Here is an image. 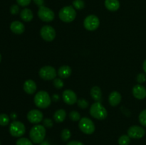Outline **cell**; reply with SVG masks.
I'll return each mask as SVG.
<instances>
[{"instance_id":"6da1fadb","label":"cell","mask_w":146,"mask_h":145,"mask_svg":"<svg viewBox=\"0 0 146 145\" xmlns=\"http://www.w3.org/2000/svg\"><path fill=\"white\" fill-rule=\"evenodd\" d=\"M29 136L33 143H41L44 140L46 136L45 127L41 125H36L34 126L30 130Z\"/></svg>"},{"instance_id":"7a4b0ae2","label":"cell","mask_w":146,"mask_h":145,"mask_svg":"<svg viewBox=\"0 0 146 145\" xmlns=\"http://www.w3.org/2000/svg\"><path fill=\"white\" fill-rule=\"evenodd\" d=\"M34 103L36 106L41 109H45L51 105V98L47 92L44 90L39 91L34 96Z\"/></svg>"},{"instance_id":"3957f363","label":"cell","mask_w":146,"mask_h":145,"mask_svg":"<svg viewBox=\"0 0 146 145\" xmlns=\"http://www.w3.org/2000/svg\"><path fill=\"white\" fill-rule=\"evenodd\" d=\"M90 115L96 119L103 120L107 117L108 112L101 102H96L91 105L90 108Z\"/></svg>"},{"instance_id":"277c9868","label":"cell","mask_w":146,"mask_h":145,"mask_svg":"<svg viewBox=\"0 0 146 145\" xmlns=\"http://www.w3.org/2000/svg\"><path fill=\"white\" fill-rule=\"evenodd\" d=\"M60 19L66 23H70L76 17V11L72 6H66L61 9L58 13Z\"/></svg>"},{"instance_id":"5b68a950","label":"cell","mask_w":146,"mask_h":145,"mask_svg":"<svg viewBox=\"0 0 146 145\" xmlns=\"http://www.w3.org/2000/svg\"><path fill=\"white\" fill-rule=\"evenodd\" d=\"M79 129L86 134H91L95 132L96 127L94 122L88 117L81 118L78 124Z\"/></svg>"},{"instance_id":"8992f818","label":"cell","mask_w":146,"mask_h":145,"mask_svg":"<svg viewBox=\"0 0 146 145\" xmlns=\"http://www.w3.org/2000/svg\"><path fill=\"white\" fill-rule=\"evenodd\" d=\"M9 132L14 137H21L25 134L26 127L22 122L19 121H14L9 126Z\"/></svg>"},{"instance_id":"52a82bcc","label":"cell","mask_w":146,"mask_h":145,"mask_svg":"<svg viewBox=\"0 0 146 145\" xmlns=\"http://www.w3.org/2000/svg\"><path fill=\"white\" fill-rule=\"evenodd\" d=\"M38 75L41 79L45 80H54L56 77V71L54 67L46 65L39 70Z\"/></svg>"},{"instance_id":"ba28073f","label":"cell","mask_w":146,"mask_h":145,"mask_svg":"<svg viewBox=\"0 0 146 145\" xmlns=\"http://www.w3.org/2000/svg\"><path fill=\"white\" fill-rule=\"evenodd\" d=\"M38 16L44 22H51L55 18V14L51 9L42 6L38 9Z\"/></svg>"},{"instance_id":"9c48e42d","label":"cell","mask_w":146,"mask_h":145,"mask_svg":"<svg viewBox=\"0 0 146 145\" xmlns=\"http://www.w3.org/2000/svg\"><path fill=\"white\" fill-rule=\"evenodd\" d=\"M100 25L99 18L96 15L91 14L86 17L84 21V26L88 31H95Z\"/></svg>"},{"instance_id":"30bf717a","label":"cell","mask_w":146,"mask_h":145,"mask_svg":"<svg viewBox=\"0 0 146 145\" xmlns=\"http://www.w3.org/2000/svg\"><path fill=\"white\" fill-rule=\"evenodd\" d=\"M41 38L46 41H52L56 38V31L52 26L46 25L42 26L40 31Z\"/></svg>"},{"instance_id":"8fae6325","label":"cell","mask_w":146,"mask_h":145,"mask_svg":"<svg viewBox=\"0 0 146 145\" xmlns=\"http://www.w3.org/2000/svg\"><path fill=\"white\" fill-rule=\"evenodd\" d=\"M145 134V130L142 127L134 125L128 129V135L133 139H141L143 137Z\"/></svg>"},{"instance_id":"7c38bea8","label":"cell","mask_w":146,"mask_h":145,"mask_svg":"<svg viewBox=\"0 0 146 145\" xmlns=\"http://www.w3.org/2000/svg\"><path fill=\"white\" fill-rule=\"evenodd\" d=\"M44 115L38 109H32L27 114V119L32 124H38L43 120Z\"/></svg>"},{"instance_id":"4fadbf2b","label":"cell","mask_w":146,"mask_h":145,"mask_svg":"<svg viewBox=\"0 0 146 145\" xmlns=\"http://www.w3.org/2000/svg\"><path fill=\"white\" fill-rule=\"evenodd\" d=\"M63 100L67 105H74V103L77 102L78 99H77V95L75 92L71 90H65L63 92L62 94Z\"/></svg>"},{"instance_id":"5bb4252c","label":"cell","mask_w":146,"mask_h":145,"mask_svg":"<svg viewBox=\"0 0 146 145\" xmlns=\"http://www.w3.org/2000/svg\"><path fill=\"white\" fill-rule=\"evenodd\" d=\"M133 95L136 99L143 100L146 98V89L141 84L135 85L133 88Z\"/></svg>"},{"instance_id":"9a60e30c","label":"cell","mask_w":146,"mask_h":145,"mask_svg":"<svg viewBox=\"0 0 146 145\" xmlns=\"http://www.w3.org/2000/svg\"><path fill=\"white\" fill-rule=\"evenodd\" d=\"M10 29L14 34H21L24 33L25 30L24 25L19 21H14L10 25Z\"/></svg>"},{"instance_id":"2e32d148","label":"cell","mask_w":146,"mask_h":145,"mask_svg":"<svg viewBox=\"0 0 146 145\" xmlns=\"http://www.w3.org/2000/svg\"><path fill=\"white\" fill-rule=\"evenodd\" d=\"M121 101V95L117 91H113L108 97V102L113 107H115L120 104Z\"/></svg>"},{"instance_id":"e0dca14e","label":"cell","mask_w":146,"mask_h":145,"mask_svg":"<svg viewBox=\"0 0 146 145\" xmlns=\"http://www.w3.org/2000/svg\"><path fill=\"white\" fill-rule=\"evenodd\" d=\"M24 90L27 94L32 95L36 90V84L32 80H27L24 83Z\"/></svg>"},{"instance_id":"ac0fdd59","label":"cell","mask_w":146,"mask_h":145,"mask_svg":"<svg viewBox=\"0 0 146 145\" xmlns=\"http://www.w3.org/2000/svg\"><path fill=\"white\" fill-rule=\"evenodd\" d=\"M71 68L68 65H62L58 69V75L62 79H66L71 75Z\"/></svg>"},{"instance_id":"d6986e66","label":"cell","mask_w":146,"mask_h":145,"mask_svg":"<svg viewBox=\"0 0 146 145\" xmlns=\"http://www.w3.org/2000/svg\"><path fill=\"white\" fill-rule=\"evenodd\" d=\"M105 7L111 11H115L119 9L120 2L118 0H106Z\"/></svg>"},{"instance_id":"ffe728a7","label":"cell","mask_w":146,"mask_h":145,"mask_svg":"<svg viewBox=\"0 0 146 145\" xmlns=\"http://www.w3.org/2000/svg\"><path fill=\"white\" fill-rule=\"evenodd\" d=\"M20 17H21V18L24 21L29 22L34 18V15H33V12L31 11V9L25 8L20 13Z\"/></svg>"},{"instance_id":"44dd1931","label":"cell","mask_w":146,"mask_h":145,"mask_svg":"<svg viewBox=\"0 0 146 145\" xmlns=\"http://www.w3.org/2000/svg\"><path fill=\"white\" fill-rule=\"evenodd\" d=\"M91 95L96 102H101L102 99V92L99 87L94 86L91 90Z\"/></svg>"},{"instance_id":"7402d4cb","label":"cell","mask_w":146,"mask_h":145,"mask_svg":"<svg viewBox=\"0 0 146 145\" xmlns=\"http://www.w3.org/2000/svg\"><path fill=\"white\" fill-rule=\"evenodd\" d=\"M66 117V112L63 109L56 110L54 115V119L57 123H61V122H64Z\"/></svg>"},{"instance_id":"603a6c76","label":"cell","mask_w":146,"mask_h":145,"mask_svg":"<svg viewBox=\"0 0 146 145\" xmlns=\"http://www.w3.org/2000/svg\"><path fill=\"white\" fill-rule=\"evenodd\" d=\"M131 143V137L128 135H122L118 139L119 145H129Z\"/></svg>"},{"instance_id":"cb8c5ba5","label":"cell","mask_w":146,"mask_h":145,"mask_svg":"<svg viewBox=\"0 0 146 145\" xmlns=\"http://www.w3.org/2000/svg\"><path fill=\"white\" fill-rule=\"evenodd\" d=\"M71 132H70L69 129H63V131L61 132V139H62V140L64 141V142H66V141H68V139L71 138Z\"/></svg>"},{"instance_id":"d4e9b609","label":"cell","mask_w":146,"mask_h":145,"mask_svg":"<svg viewBox=\"0 0 146 145\" xmlns=\"http://www.w3.org/2000/svg\"><path fill=\"white\" fill-rule=\"evenodd\" d=\"M73 6L78 10H81L85 7V2L84 0H74L73 1Z\"/></svg>"},{"instance_id":"484cf974","label":"cell","mask_w":146,"mask_h":145,"mask_svg":"<svg viewBox=\"0 0 146 145\" xmlns=\"http://www.w3.org/2000/svg\"><path fill=\"white\" fill-rule=\"evenodd\" d=\"M16 145H33V142L31 140L25 137H22L19 139L17 141Z\"/></svg>"},{"instance_id":"4316f807","label":"cell","mask_w":146,"mask_h":145,"mask_svg":"<svg viewBox=\"0 0 146 145\" xmlns=\"http://www.w3.org/2000/svg\"><path fill=\"white\" fill-rule=\"evenodd\" d=\"M9 123V117L6 114H0V125L6 126Z\"/></svg>"},{"instance_id":"83f0119b","label":"cell","mask_w":146,"mask_h":145,"mask_svg":"<svg viewBox=\"0 0 146 145\" xmlns=\"http://www.w3.org/2000/svg\"><path fill=\"white\" fill-rule=\"evenodd\" d=\"M69 117L72 121L76 122V121L81 119V115H80L79 112H77V111H71L69 113Z\"/></svg>"},{"instance_id":"f1b7e54d","label":"cell","mask_w":146,"mask_h":145,"mask_svg":"<svg viewBox=\"0 0 146 145\" xmlns=\"http://www.w3.org/2000/svg\"><path fill=\"white\" fill-rule=\"evenodd\" d=\"M138 119H139L140 123L143 127H146V109H144L140 113Z\"/></svg>"},{"instance_id":"f546056e","label":"cell","mask_w":146,"mask_h":145,"mask_svg":"<svg viewBox=\"0 0 146 145\" xmlns=\"http://www.w3.org/2000/svg\"><path fill=\"white\" fill-rule=\"evenodd\" d=\"M77 104H78V106L81 109H85L87 108L89 105V103L87 100H86L85 99H79L77 101Z\"/></svg>"},{"instance_id":"4dcf8cb0","label":"cell","mask_w":146,"mask_h":145,"mask_svg":"<svg viewBox=\"0 0 146 145\" xmlns=\"http://www.w3.org/2000/svg\"><path fill=\"white\" fill-rule=\"evenodd\" d=\"M54 86L55 87L56 89H61L64 87V82L62 81V80L60 79V78H55L54 80Z\"/></svg>"},{"instance_id":"1f68e13d","label":"cell","mask_w":146,"mask_h":145,"mask_svg":"<svg viewBox=\"0 0 146 145\" xmlns=\"http://www.w3.org/2000/svg\"><path fill=\"white\" fill-rule=\"evenodd\" d=\"M136 80L138 83L142 84L146 80V75L144 73H139L136 77Z\"/></svg>"},{"instance_id":"d6a6232c","label":"cell","mask_w":146,"mask_h":145,"mask_svg":"<svg viewBox=\"0 0 146 145\" xmlns=\"http://www.w3.org/2000/svg\"><path fill=\"white\" fill-rule=\"evenodd\" d=\"M17 4L21 7H27V6L29 5L31 0H17Z\"/></svg>"},{"instance_id":"836d02e7","label":"cell","mask_w":146,"mask_h":145,"mask_svg":"<svg viewBox=\"0 0 146 145\" xmlns=\"http://www.w3.org/2000/svg\"><path fill=\"white\" fill-rule=\"evenodd\" d=\"M53 125H54V123H53V121L51 119L46 118L44 120V126L46 127L51 128L52 127Z\"/></svg>"},{"instance_id":"e575fe53","label":"cell","mask_w":146,"mask_h":145,"mask_svg":"<svg viewBox=\"0 0 146 145\" xmlns=\"http://www.w3.org/2000/svg\"><path fill=\"white\" fill-rule=\"evenodd\" d=\"M10 12H11V14H17L19 12V7L18 5H12L11 7V9H10Z\"/></svg>"},{"instance_id":"d590c367","label":"cell","mask_w":146,"mask_h":145,"mask_svg":"<svg viewBox=\"0 0 146 145\" xmlns=\"http://www.w3.org/2000/svg\"><path fill=\"white\" fill-rule=\"evenodd\" d=\"M66 145H84V144L81 142H79V141L73 140V141H70L69 142H68V144H67Z\"/></svg>"},{"instance_id":"8d00e7d4","label":"cell","mask_w":146,"mask_h":145,"mask_svg":"<svg viewBox=\"0 0 146 145\" xmlns=\"http://www.w3.org/2000/svg\"><path fill=\"white\" fill-rule=\"evenodd\" d=\"M34 2L36 4L38 7H42L44 3V0H33Z\"/></svg>"},{"instance_id":"74e56055","label":"cell","mask_w":146,"mask_h":145,"mask_svg":"<svg viewBox=\"0 0 146 145\" xmlns=\"http://www.w3.org/2000/svg\"><path fill=\"white\" fill-rule=\"evenodd\" d=\"M60 98H59V95H57V94H54V95H53L52 96V100L53 101H55V102H57V101L59 100Z\"/></svg>"},{"instance_id":"f35d334b","label":"cell","mask_w":146,"mask_h":145,"mask_svg":"<svg viewBox=\"0 0 146 145\" xmlns=\"http://www.w3.org/2000/svg\"><path fill=\"white\" fill-rule=\"evenodd\" d=\"M40 145H51V144H50V143L48 142V141L44 140L41 143H40Z\"/></svg>"},{"instance_id":"ab89813d","label":"cell","mask_w":146,"mask_h":145,"mask_svg":"<svg viewBox=\"0 0 146 145\" xmlns=\"http://www.w3.org/2000/svg\"><path fill=\"white\" fill-rule=\"evenodd\" d=\"M143 69L144 72L146 73V59L144 61L143 63Z\"/></svg>"},{"instance_id":"60d3db41","label":"cell","mask_w":146,"mask_h":145,"mask_svg":"<svg viewBox=\"0 0 146 145\" xmlns=\"http://www.w3.org/2000/svg\"><path fill=\"white\" fill-rule=\"evenodd\" d=\"M17 114L14 113V112H12V113L11 114V119H16V118H17Z\"/></svg>"},{"instance_id":"b9f144b4","label":"cell","mask_w":146,"mask_h":145,"mask_svg":"<svg viewBox=\"0 0 146 145\" xmlns=\"http://www.w3.org/2000/svg\"><path fill=\"white\" fill-rule=\"evenodd\" d=\"M1 54H0V62H1Z\"/></svg>"},{"instance_id":"7bdbcfd3","label":"cell","mask_w":146,"mask_h":145,"mask_svg":"<svg viewBox=\"0 0 146 145\" xmlns=\"http://www.w3.org/2000/svg\"><path fill=\"white\" fill-rule=\"evenodd\" d=\"M0 145H1V143H0Z\"/></svg>"}]
</instances>
